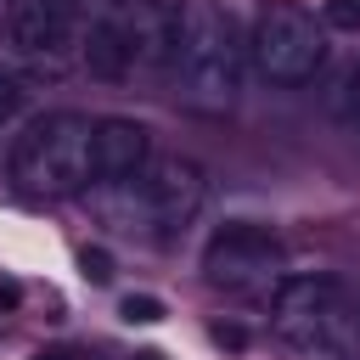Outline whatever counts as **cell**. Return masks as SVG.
<instances>
[{
	"instance_id": "cell-12",
	"label": "cell",
	"mask_w": 360,
	"mask_h": 360,
	"mask_svg": "<svg viewBox=\"0 0 360 360\" xmlns=\"http://www.w3.org/2000/svg\"><path fill=\"white\" fill-rule=\"evenodd\" d=\"M332 28H360V0H326V11H321Z\"/></svg>"
},
{
	"instance_id": "cell-3",
	"label": "cell",
	"mask_w": 360,
	"mask_h": 360,
	"mask_svg": "<svg viewBox=\"0 0 360 360\" xmlns=\"http://www.w3.org/2000/svg\"><path fill=\"white\" fill-rule=\"evenodd\" d=\"M96 124L84 112H39L11 146V180L28 197H79L96 180Z\"/></svg>"
},
{
	"instance_id": "cell-4",
	"label": "cell",
	"mask_w": 360,
	"mask_h": 360,
	"mask_svg": "<svg viewBox=\"0 0 360 360\" xmlns=\"http://www.w3.org/2000/svg\"><path fill=\"white\" fill-rule=\"evenodd\" d=\"M101 208L124 225V231H146V236H174L191 225V214L202 208V169L191 158H146L129 180H107Z\"/></svg>"
},
{
	"instance_id": "cell-10",
	"label": "cell",
	"mask_w": 360,
	"mask_h": 360,
	"mask_svg": "<svg viewBox=\"0 0 360 360\" xmlns=\"http://www.w3.org/2000/svg\"><path fill=\"white\" fill-rule=\"evenodd\" d=\"M118 315H124L129 326H158V321H163V304H158L152 292H129V298L118 304Z\"/></svg>"
},
{
	"instance_id": "cell-5",
	"label": "cell",
	"mask_w": 360,
	"mask_h": 360,
	"mask_svg": "<svg viewBox=\"0 0 360 360\" xmlns=\"http://www.w3.org/2000/svg\"><path fill=\"white\" fill-rule=\"evenodd\" d=\"M326 56V34L321 22L298 6V0H264L253 17V62L270 84H304L315 79Z\"/></svg>"
},
{
	"instance_id": "cell-14",
	"label": "cell",
	"mask_w": 360,
	"mask_h": 360,
	"mask_svg": "<svg viewBox=\"0 0 360 360\" xmlns=\"http://www.w3.org/2000/svg\"><path fill=\"white\" fill-rule=\"evenodd\" d=\"M34 360H73V354H62V349H45V354H34Z\"/></svg>"
},
{
	"instance_id": "cell-7",
	"label": "cell",
	"mask_w": 360,
	"mask_h": 360,
	"mask_svg": "<svg viewBox=\"0 0 360 360\" xmlns=\"http://www.w3.org/2000/svg\"><path fill=\"white\" fill-rule=\"evenodd\" d=\"M6 28H11V45H22L28 56H62L73 45V17L62 0H17Z\"/></svg>"
},
{
	"instance_id": "cell-9",
	"label": "cell",
	"mask_w": 360,
	"mask_h": 360,
	"mask_svg": "<svg viewBox=\"0 0 360 360\" xmlns=\"http://www.w3.org/2000/svg\"><path fill=\"white\" fill-rule=\"evenodd\" d=\"M22 112H28V79L11 73V68H0V129H11Z\"/></svg>"
},
{
	"instance_id": "cell-8",
	"label": "cell",
	"mask_w": 360,
	"mask_h": 360,
	"mask_svg": "<svg viewBox=\"0 0 360 360\" xmlns=\"http://www.w3.org/2000/svg\"><path fill=\"white\" fill-rule=\"evenodd\" d=\"M90 152H96V180H129L152 158V135L135 118H101L90 135Z\"/></svg>"
},
{
	"instance_id": "cell-13",
	"label": "cell",
	"mask_w": 360,
	"mask_h": 360,
	"mask_svg": "<svg viewBox=\"0 0 360 360\" xmlns=\"http://www.w3.org/2000/svg\"><path fill=\"white\" fill-rule=\"evenodd\" d=\"M338 107H343V118H349V124H360V68L343 79V96H338Z\"/></svg>"
},
{
	"instance_id": "cell-6",
	"label": "cell",
	"mask_w": 360,
	"mask_h": 360,
	"mask_svg": "<svg viewBox=\"0 0 360 360\" xmlns=\"http://www.w3.org/2000/svg\"><path fill=\"white\" fill-rule=\"evenodd\" d=\"M202 270L214 287H231V292H248V287H276L287 270H281V242L264 231V225H219L202 248Z\"/></svg>"
},
{
	"instance_id": "cell-1",
	"label": "cell",
	"mask_w": 360,
	"mask_h": 360,
	"mask_svg": "<svg viewBox=\"0 0 360 360\" xmlns=\"http://www.w3.org/2000/svg\"><path fill=\"white\" fill-rule=\"evenodd\" d=\"M158 62L174 73V90L202 112H225L242 90V45H236L231 17L214 0H169L163 6Z\"/></svg>"
},
{
	"instance_id": "cell-17",
	"label": "cell",
	"mask_w": 360,
	"mask_h": 360,
	"mask_svg": "<svg viewBox=\"0 0 360 360\" xmlns=\"http://www.w3.org/2000/svg\"><path fill=\"white\" fill-rule=\"evenodd\" d=\"M73 360H79V354H73Z\"/></svg>"
},
{
	"instance_id": "cell-16",
	"label": "cell",
	"mask_w": 360,
	"mask_h": 360,
	"mask_svg": "<svg viewBox=\"0 0 360 360\" xmlns=\"http://www.w3.org/2000/svg\"><path fill=\"white\" fill-rule=\"evenodd\" d=\"M0 22H6V0H0Z\"/></svg>"
},
{
	"instance_id": "cell-11",
	"label": "cell",
	"mask_w": 360,
	"mask_h": 360,
	"mask_svg": "<svg viewBox=\"0 0 360 360\" xmlns=\"http://www.w3.org/2000/svg\"><path fill=\"white\" fill-rule=\"evenodd\" d=\"M79 270H84V281L107 287V281H112V253H107V248H84V253H79Z\"/></svg>"
},
{
	"instance_id": "cell-15",
	"label": "cell",
	"mask_w": 360,
	"mask_h": 360,
	"mask_svg": "<svg viewBox=\"0 0 360 360\" xmlns=\"http://www.w3.org/2000/svg\"><path fill=\"white\" fill-rule=\"evenodd\" d=\"M135 360H163V354H158V349H141V354H135Z\"/></svg>"
},
{
	"instance_id": "cell-2",
	"label": "cell",
	"mask_w": 360,
	"mask_h": 360,
	"mask_svg": "<svg viewBox=\"0 0 360 360\" xmlns=\"http://www.w3.org/2000/svg\"><path fill=\"white\" fill-rule=\"evenodd\" d=\"M270 326L309 360H360V292L338 276H281L270 287Z\"/></svg>"
}]
</instances>
